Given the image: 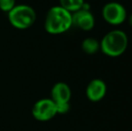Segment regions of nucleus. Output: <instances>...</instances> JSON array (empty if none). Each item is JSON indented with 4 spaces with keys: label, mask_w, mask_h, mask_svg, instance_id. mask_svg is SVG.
Returning <instances> with one entry per match:
<instances>
[{
    "label": "nucleus",
    "mask_w": 132,
    "mask_h": 131,
    "mask_svg": "<svg viewBox=\"0 0 132 131\" xmlns=\"http://www.w3.org/2000/svg\"><path fill=\"white\" fill-rule=\"evenodd\" d=\"M73 26L85 32L93 30L95 25V19L90 9H80L72 14Z\"/></svg>",
    "instance_id": "423d86ee"
},
{
    "label": "nucleus",
    "mask_w": 132,
    "mask_h": 131,
    "mask_svg": "<svg viewBox=\"0 0 132 131\" xmlns=\"http://www.w3.org/2000/svg\"><path fill=\"white\" fill-rule=\"evenodd\" d=\"M71 89L69 85L64 82H59L53 85L51 89V100L55 103L69 102L71 99Z\"/></svg>",
    "instance_id": "6e6552de"
},
{
    "label": "nucleus",
    "mask_w": 132,
    "mask_h": 131,
    "mask_svg": "<svg viewBox=\"0 0 132 131\" xmlns=\"http://www.w3.org/2000/svg\"><path fill=\"white\" fill-rule=\"evenodd\" d=\"M16 5L15 0H0V10L9 13Z\"/></svg>",
    "instance_id": "9b49d317"
},
{
    "label": "nucleus",
    "mask_w": 132,
    "mask_h": 131,
    "mask_svg": "<svg viewBox=\"0 0 132 131\" xmlns=\"http://www.w3.org/2000/svg\"><path fill=\"white\" fill-rule=\"evenodd\" d=\"M129 25L132 27V14L129 15Z\"/></svg>",
    "instance_id": "ddd939ff"
},
{
    "label": "nucleus",
    "mask_w": 132,
    "mask_h": 131,
    "mask_svg": "<svg viewBox=\"0 0 132 131\" xmlns=\"http://www.w3.org/2000/svg\"><path fill=\"white\" fill-rule=\"evenodd\" d=\"M36 12L28 5H16L8 13V20L11 25L18 30L31 28L36 21Z\"/></svg>",
    "instance_id": "7ed1b4c3"
},
{
    "label": "nucleus",
    "mask_w": 132,
    "mask_h": 131,
    "mask_svg": "<svg viewBox=\"0 0 132 131\" xmlns=\"http://www.w3.org/2000/svg\"><path fill=\"white\" fill-rule=\"evenodd\" d=\"M107 93V85L103 80L100 78H94L90 81L86 86L85 94L89 101L97 102L105 97Z\"/></svg>",
    "instance_id": "0eeeda50"
},
{
    "label": "nucleus",
    "mask_w": 132,
    "mask_h": 131,
    "mask_svg": "<svg viewBox=\"0 0 132 131\" xmlns=\"http://www.w3.org/2000/svg\"><path fill=\"white\" fill-rule=\"evenodd\" d=\"M31 113L36 120L49 121L57 115L56 104L51 98L40 99L34 103Z\"/></svg>",
    "instance_id": "39448f33"
},
{
    "label": "nucleus",
    "mask_w": 132,
    "mask_h": 131,
    "mask_svg": "<svg viewBox=\"0 0 132 131\" xmlns=\"http://www.w3.org/2000/svg\"><path fill=\"white\" fill-rule=\"evenodd\" d=\"M129 45V38L125 32L115 29L107 32L100 41V50L107 57L117 58L125 53Z\"/></svg>",
    "instance_id": "f03ea898"
},
{
    "label": "nucleus",
    "mask_w": 132,
    "mask_h": 131,
    "mask_svg": "<svg viewBox=\"0 0 132 131\" xmlns=\"http://www.w3.org/2000/svg\"><path fill=\"white\" fill-rule=\"evenodd\" d=\"M82 49L85 53L88 55L95 54L100 50V41L94 38H86L82 41Z\"/></svg>",
    "instance_id": "1a4fd4ad"
},
{
    "label": "nucleus",
    "mask_w": 132,
    "mask_h": 131,
    "mask_svg": "<svg viewBox=\"0 0 132 131\" xmlns=\"http://www.w3.org/2000/svg\"><path fill=\"white\" fill-rule=\"evenodd\" d=\"M55 104H56V109H57V114H66L70 110L69 102L55 103Z\"/></svg>",
    "instance_id": "f8f14e48"
},
{
    "label": "nucleus",
    "mask_w": 132,
    "mask_h": 131,
    "mask_svg": "<svg viewBox=\"0 0 132 131\" xmlns=\"http://www.w3.org/2000/svg\"><path fill=\"white\" fill-rule=\"evenodd\" d=\"M73 26L72 14L60 5L53 6L48 11L44 21V29L52 35L68 32Z\"/></svg>",
    "instance_id": "f257e3e1"
},
{
    "label": "nucleus",
    "mask_w": 132,
    "mask_h": 131,
    "mask_svg": "<svg viewBox=\"0 0 132 131\" xmlns=\"http://www.w3.org/2000/svg\"><path fill=\"white\" fill-rule=\"evenodd\" d=\"M85 0H59V5L71 14L82 9Z\"/></svg>",
    "instance_id": "9d476101"
},
{
    "label": "nucleus",
    "mask_w": 132,
    "mask_h": 131,
    "mask_svg": "<svg viewBox=\"0 0 132 131\" xmlns=\"http://www.w3.org/2000/svg\"><path fill=\"white\" fill-rule=\"evenodd\" d=\"M102 16L107 23L118 26L127 20L128 13L125 6L119 2H109L102 9Z\"/></svg>",
    "instance_id": "20e7f679"
}]
</instances>
